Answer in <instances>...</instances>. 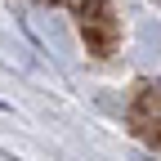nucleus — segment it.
Instances as JSON below:
<instances>
[{
  "instance_id": "obj_1",
  "label": "nucleus",
  "mask_w": 161,
  "mask_h": 161,
  "mask_svg": "<svg viewBox=\"0 0 161 161\" xmlns=\"http://www.w3.org/2000/svg\"><path fill=\"white\" fill-rule=\"evenodd\" d=\"M80 14H90V31H94V49H108L112 45V23H108V5H85Z\"/></svg>"
}]
</instances>
